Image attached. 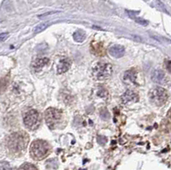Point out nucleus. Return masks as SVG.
Here are the masks:
<instances>
[{
	"instance_id": "obj_3",
	"label": "nucleus",
	"mask_w": 171,
	"mask_h": 170,
	"mask_svg": "<svg viewBox=\"0 0 171 170\" xmlns=\"http://www.w3.org/2000/svg\"><path fill=\"white\" fill-rule=\"evenodd\" d=\"M113 72L111 64L107 63H98L94 68V76L98 80H104L110 77Z\"/></svg>"
},
{
	"instance_id": "obj_16",
	"label": "nucleus",
	"mask_w": 171,
	"mask_h": 170,
	"mask_svg": "<svg viewBox=\"0 0 171 170\" xmlns=\"http://www.w3.org/2000/svg\"><path fill=\"white\" fill-rule=\"evenodd\" d=\"M1 170H12L11 167H10V165H9V162H1Z\"/></svg>"
},
{
	"instance_id": "obj_8",
	"label": "nucleus",
	"mask_w": 171,
	"mask_h": 170,
	"mask_svg": "<svg viewBox=\"0 0 171 170\" xmlns=\"http://www.w3.org/2000/svg\"><path fill=\"white\" fill-rule=\"evenodd\" d=\"M124 47L121 45H118V44L112 45L111 47H110L109 49V53L111 55L112 57H115V58H120V57H122L124 55Z\"/></svg>"
},
{
	"instance_id": "obj_19",
	"label": "nucleus",
	"mask_w": 171,
	"mask_h": 170,
	"mask_svg": "<svg viewBox=\"0 0 171 170\" xmlns=\"http://www.w3.org/2000/svg\"><path fill=\"white\" fill-rule=\"evenodd\" d=\"M8 36H9V33H1V35H0V39H1V42H3V41H4L5 39H6L7 38H8Z\"/></svg>"
},
{
	"instance_id": "obj_1",
	"label": "nucleus",
	"mask_w": 171,
	"mask_h": 170,
	"mask_svg": "<svg viewBox=\"0 0 171 170\" xmlns=\"http://www.w3.org/2000/svg\"><path fill=\"white\" fill-rule=\"evenodd\" d=\"M28 143V137L25 132L11 133L6 139V147L12 155H21L25 151Z\"/></svg>"
},
{
	"instance_id": "obj_15",
	"label": "nucleus",
	"mask_w": 171,
	"mask_h": 170,
	"mask_svg": "<svg viewBox=\"0 0 171 170\" xmlns=\"http://www.w3.org/2000/svg\"><path fill=\"white\" fill-rule=\"evenodd\" d=\"M19 170H38V168L31 163H24L19 167Z\"/></svg>"
},
{
	"instance_id": "obj_17",
	"label": "nucleus",
	"mask_w": 171,
	"mask_h": 170,
	"mask_svg": "<svg viewBox=\"0 0 171 170\" xmlns=\"http://www.w3.org/2000/svg\"><path fill=\"white\" fill-rule=\"evenodd\" d=\"M134 20L136 21V22L140 23V24H141V25L146 26L147 24H148V22H147V21H146V20L142 19V18H138V17H135V18H134Z\"/></svg>"
},
{
	"instance_id": "obj_13",
	"label": "nucleus",
	"mask_w": 171,
	"mask_h": 170,
	"mask_svg": "<svg viewBox=\"0 0 171 170\" xmlns=\"http://www.w3.org/2000/svg\"><path fill=\"white\" fill-rule=\"evenodd\" d=\"M73 38L76 42H83L86 39V33L82 30H78V31L75 32V33L73 34Z\"/></svg>"
},
{
	"instance_id": "obj_10",
	"label": "nucleus",
	"mask_w": 171,
	"mask_h": 170,
	"mask_svg": "<svg viewBox=\"0 0 171 170\" xmlns=\"http://www.w3.org/2000/svg\"><path fill=\"white\" fill-rule=\"evenodd\" d=\"M123 80L127 84H136V74L134 70H128L125 73Z\"/></svg>"
},
{
	"instance_id": "obj_11",
	"label": "nucleus",
	"mask_w": 171,
	"mask_h": 170,
	"mask_svg": "<svg viewBox=\"0 0 171 170\" xmlns=\"http://www.w3.org/2000/svg\"><path fill=\"white\" fill-rule=\"evenodd\" d=\"M165 75L162 70H155L152 74V80L155 83H162L164 80Z\"/></svg>"
},
{
	"instance_id": "obj_14",
	"label": "nucleus",
	"mask_w": 171,
	"mask_h": 170,
	"mask_svg": "<svg viewBox=\"0 0 171 170\" xmlns=\"http://www.w3.org/2000/svg\"><path fill=\"white\" fill-rule=\"evenodd\" d=\"M50 25V23L49 22H45V23H41L40 25H38L35 28H34V33H40L43 30L46 28L48 26Z\"/></svg>"
},
{
	"instance_id": "obj_4",
	"label": "nucleus",
	"mask_w": 171,
	"mask_h": 170,
	"mask_svg": "<svg viewBox=\"0 0 171 170\" xmlns=\"http://www.w3.org/2000/svg\"><path fill=\"white\" fill-rule=\"evenodd\" d=\"M23 121L25 126L30 130L37 129L40 125V116L37 110H30L24 115Z\"/></svg>"
},
{
	"instance_id": "obj_5",
	"label": "nucleus",
	"mask_w": 171,
	"mask_h": 170,
	"mask_svg": "<svg viewBox=\"0 0 171 170\" xmlns=\"http://www.w3.org/2000/svg\"><path fill=\"white\" fill-rule=\"evenodd\" d=\"M151 101L157 106H161L168 99V93L166 90L161 87H156L149 92Z\"/></svg>"
},
{
	"instance_id": "obj_21",
	"label": "nucleus",
	"mask_w": 171,
	"mask_h": 170,
	"mask_svg": "<svg viewBox=\"0 0 171 170\" xmlns=\"http://www.w3.org/2000/svg\"><path fill=\"white\" fill-rule=\"evenodd\" d=\"M56 12H57V11H52V12L46 13V14H44V15H42V16H40V17H43V16H48V15H51V14H55V13H56Z\"/></svg>"
},
{
	"instance_id": "obj_2",
	"label": "nucleus",
	"mask_w": 171,
	"mask_h": 170,
	"mask_svg": "<svg viewBox=\"0 0 171 170\" xmlns=\"http://www.w3.org/2000/svg\"><path fill=\"white\" fill-rule=\"evenodd\" d=\"M51 148L48 143L44 140H35L32 143L30 154L34 160H43L50 153Z\"/></svg>"
},
{
	"instance_id": "obj_6",
	"label": "nucleus",
	"mask_w": 171,
	"mask_h": 170,
	"mask_svg": "<svg viewBox=\"0 0 171 170\" xmlns=\"http://www.w3.org/2000/svg\"><path fill=\"white\" fill-rule=\"evenodd\" d=\"M61 118H62V112L54 108L48 109L45 113V122H46L47 126L51 129L56 127V125L60 122Z\"/></svg>"
},
{
	"instance_id": "obj_7",
	"label": "nucleus",
	"mask_w": 171,
	"mask_h": 170,
	"mask_svg": "<svg viewBox=\"0 0 171 170\" xmlns=\"http://www.w3.org/2000/svg\"><path fill=\"white\" fill-rule=\"evenodd\" d=\"M138 100V95L134 91L128 90L121 97V103L124 104H129L132 102H136Z\"/></svg>"
},
{
	"instance_id": "obj_22",
	"label": "nucleus",
	"mask_w": 171,
	"mask_h": 170,
	"mask_svg": "<svg viewBox=\"0 0 171 170\" xmlns=\"http://www.w3.org/2000/svg\"><path fill=\"white\" fill-rule=\"evenodd\" d=\"M168 116H169V118L171 119V110H169V112H168Z\"/></svg>"
},
{
	"instance_id": "obj_9",
	"label": "nucleus",
	"mask_w": 171,
	"mask_h": 170,
	"mask_svg": "<svg viewBox=\"0 0 171 170\" xmlns=\"http://www.w3.org/2000/svg\"><path fill=\"white\" fill-rule=\"evenodd\" d=\"M71 65V62L68 58H62L60 60V63L57 66V73L62 74V73L67 72Z\"/></svg>"
},
{
	"instance_id": "obj_18",
	"label": "nucleus",
	"mask_w": 171,
	"mask_h": 170,
	"mask_svg": "<svg viewBox=\"0 0 171 170\" xmlns=\"http://www.w3.org/2000/svg\"><path fill=\"white\" fill-rule=\"evenodd\" d=\"M165 65H166V68H167L168 71L171 73V60L165 61Z\"/></svg>"
},
{
	"instance_id": "obj_12",
	"label": "nucleus",
	"mask_w": 171,
	"mask_h": 170,
	"mask_svg": "<svg viewBox=\"0 0 171 170\" xmlns=\"http://www.w3.org/2000/svg\"><path fill=\"white\" fill-rule=\"evenodd\" d=\"M49 63L48 58H37L33 63V68L34 69H40L44 67L45 64Z\"/></svg>"
},
{
	"instance_id": "obj_20",
	"label": "nucleus",
	"mask_w": 171,
	"mask_h": 170,
	"mask_svg": "<svg viewBox=\"0 0 171 170\" xmlns=\"http://www.w3.org/2000/svg\"><path fill=\"white\" fill-rule=\"evenodd\" d=\"M157 3H158V5L159 7H161V8H162V10H164L165 12H167V11H166V10H165L164 6H163V3H161V2H160V1H159V0H157Z\"/></svg>"
}]
</instances>
